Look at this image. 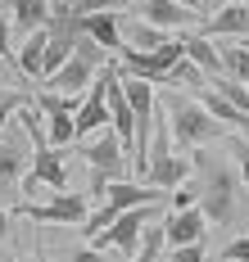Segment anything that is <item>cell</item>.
<instances>
[{
  "instance_id": "f35d334b",
  "label": "cell",
  "mask_w": 249,
  "mask_h": 262,
  "mask_svg": "<svg viewBox=\"0 0 249 262\" xmlns=\"http://www.w3.org/2000/svg\"><path fill=\"white\" fill-rule=\"evenodd\" d=\"M245 5H249V0H245Z\"/></svg>"
},
{
  "instance_id": "ffe728a7",
  "label": "cell",
  "mask_w": 249,
  "mask_h": 262,
  "mask_svg": "<svg viewBox=\"0 0 249 262\" xmlns=\"http://www.w3.org/2000/svg\"><path fill=\"white\" fill-rule=\"evenodd\" d=\"M127 36H132L127 46H136V50H159V46L168 41V32H163V27H154L150 18H145V23H132V32H127Z\"/></svg>"
},
{
  "instance_id": "7c38bea8",
  "label": "cell",
  "mask_w": 249,
  "mask_h": 262,
  "mask_svg": "<svg viewBox=\"0 0 249 262\" xmlns=\"http://www.w3.org/2000/svg\"><path fill=\"white\" fill-rule=\"evenodd\" d=\"M204 231H209V217H204V208H172L163 222V235L168 244L177 249V244H195V239H204Z\"/></svg>"
},
{
  "instance_id": "4dcf8cb0",
  "label": "cell",
  "mask_w": 249,
  "mask_h": 262,
  "mask_svg": "<svg viewBox=\"0 0 249 262\" xmlns=\"http://www.w3.org/2000/svg\"><path fill=\"white\" fill-rule=\"evenodd\" d=\"M177 5H186V9H199V5H204V0H177Z\"/></svg>"
},
{
  "instance_id": "44dd1931",
  "label": "cell",
  "mask_w": 249,
  "mask_h": 262,
  "mask_svg": "<svg viewBox=\"0 0 249 262\" xmlns=\"http://www.w3.org/2000/svg\"><path fill=\"white\" fill-rule=\"evenodd\" d=\"M222 68H226L236 81H245V86H249V50H245V46H226V50H222Z\"/></svg>"
},
{
  "instance_id": "7a4b0ae2",
  "label": "cell",
  "mask_w": 249,
  "mask_h": 262,
  "mask_svg": "<svg viewBox=\"0 0 249 262\" xmlns=\"http://www.w3.org/2000/svg\"><path fill=\"white\" fill-rule=\"evenodd\" d=\"M195 167L204 172V185H199V208H204V217H209L213 226H226V222L236 217V194H240L236 172H231L222 158H209V154L195 158Z\"/></svg>"
},
{
  "instance_id": "83f0119b",
  "label": "cell",
  "mask_w": 249,
  "mask_h": 262,
  "mask_svg": "<svg viewBox=\"0 0 249 262\" xmlns=\"http://www.w3.org/2000/svg\"><path fill=\"white\" fill-rule=\"evenodd\" d=\"M231 154H236V163H240V181L249 185V145L245 140H231Z\"/></svg>"
},
{
  "instance_id": "30bf717a",
  "label": "cell",
  "mask_w": 249,
  "mask_h": 262,
  "mask_svg": "<svg viewBox=\"0 0 249 262\" xmlns=\"http://www.w3.org/2000/svg\"><path fill=\"white\" fill-rule=\"evenodd\" d=\"M73 127H77V140H86V136H95L100 127H109V100H105V73H100V77L91 81V91L82 95V108H77Z\"/></svg>"
},
{
  "instance_id": "2e32d148",
  "label": "cell",
  "mask_w": 249,
  "mask_h": 262,
  "mask_svg": "<svg viewBox=\"0 0 249 262\" xmlns=\"http://www.w3.org/2000/svg\"><path fill=\"white\" fill-rule=\"evenodd\" d=\"M9 18H14L18 32L50 27V18H55V0H9Z\"/></svg>"
},
{
  "instance_id": "277c9868",
  "label": "cell",
  "mask_w": 249,
  "mask_h": 262,
  "mask_svg": "<svg viewBox=\"0 0 249 262\" xmlns=\"http://www.w3.org/2000/svg\"><path fill=\"white\" fill-rule=\"evenodd\" d=\"M122 73H132V77H145V81H163L168 86V73L186 59V46H181V36H168L159 50H136V46H122Z\"/></svg>"
},
{
  "instance_id": "e0dca14e",
  "label": "cell",
  "mask_w": 249,
  "mask_h": 262,
  "mask_svg": "<svg viewBox=\"0 0 249 262\" xmlns=\"http://www.w3.org/2000/svg\"><path fill=\"white\" fill-rule=\"evenodd\" d=\"M46 46H50V27H32L28 41L18 46V54H14L23 77H36V81H41V59H46Z\"/></svg>"
},
{
  "instance_id": "5b68a950",
  "label": "cell",
  "mask_w": 249,
  "mask_h": 262,
  "mask_svg": "<svg viewBox=\"0 0 249 262\" xmlns=\"http://www.w3.org/2000/svg\"><path fill=\"white\" fill-rule=\"evenodd\" d=\"M191 177V163L186 158H177L172 149V131L168 122L154 118V136H150V167H145V181L159 185V190H177V185Z\"/></svg>"
},
{
  "instance_id": "603a6c76",
  "label": "cell",
  "mask_w": 249,
  "mask_h": 262,
  "mask_svg": "<svg viewBox=\"0 0 249 262\" xmlns=\"http://www.w3.org/2000/svg\"><path fill=\"white\" fill-rule=\"evenodd\" d=\"M132 9V0H73L68 14H122Z\"/></svg>"
},
{
  "instance_id": "e575fe53",
  "label": "cell",
  "mask_w": 249,
  "mask_h": 262,
  "mask_svg": "<svg viewBox=\"0 0 249 262\" xmlns=\"http://www.w3.org/2000/svg\"><path fill=\"white\" fill-rule=\"evenodd\" d=\"M222 262H240V258H222Z\"/></svg>"
},
{
  "instance_id": "ac0fdd59",
  "label": "cell",
  "mask_w": 249,
  "mask_h": 262,
  "mask_svg": "<svg viewBox=\"0 0 249 262\" xmlns=\"http://www.w3.org/2000/svg\"><path fill=\"white\" fill-rule=\"evenodd\" d=\"M181 46H186V59H195V63L204 68V77L226 73V68H222V50L209 41V36H191V32H186V36H181Z\"/></svg>"
},
{
  "instance_id": "f546056e",
  "label": "cell",
  "mask_w": 249,
  "mask_h": 262,
  "mask_svg": "<svg viewBox=\"0 0 249 262\" xmlns=\"http://www.w3.org/2000/svg\"><path fill=\"white\" fill-rule=\"evenodd\" d=\"M9 217H14V212H5V208H0V244H9V226H14Z\"/></svg>"
},
{
  "instance_id": "4316f807",
  "label": "cell",
  "mask_w": 249,
  "mask_h": 262,
  "mask_svg": "<svg viewBox=\"0 0 249 262\" xmlns=\"http://www.w3.org/2000/svg\"><path fill=\"white\" fill-rule=\"evenodd\" d=\"M64 262H109V258H105V249H95V244H77V249H68Z\"/></svg>"
},
{
  "instance_id": "9a60e30c",
  "label": "cell",
  "mask_w": 249,
  "mask_h": 262,
  "mask_svg": "<svg viewBox=\"0 0 249 262\" xmlns=\"http://www.w3.org/2000/svg\"><path fill=\"white\" fill-rule=\"evenodd\" d=\"M249 32V5L245 0H226L209 18V36H245Z\"/></svg>"
},
{
  "instance_id": "5bb4252c",
  "label": "cell",
  "mask_w": 249,
  "mask_h": 262,
  "mask_svg": "<svg viewBox=\"0 0 249 262\" xmlns=\"http://www.w3.org/2000/svg\"><path fill=\"white\" fill-rule=\"evenodd\" d=\"M77 18V27H82L86 36H95L105 50H122L127 41H122V27H118V14H73Z\"/></svg>"
},
{
  "instance_id": "f1b7e54d",
  "label": "cell",
  "mask_w": 249,
  "mask_h": 262,
  "mask_svg": "<svg viewBox=\"0 0 249 262\" xmlns=\"http://www.w3.org/2000/svg\"><path fill=\"white\" fill-rule=\"evenodd\" d=\"M222 258H240V262H249V235H240V239H231L226 249H222Z\"/></svg>"
},
{
  "instance_id": "6da1fadb",
  "label": "cell",
  "mask_w": 249,
  "mask_h": 262,
  "mask_svg": "<svg viewBox=\"0 0 249 262\" xmlns=\"http://www.w3.org/2000/svg\"><path fill=\"white\" fill-rule=\"evenodd\" d=\"M82 154H86V163H91V194H95V199H105V185L109 181H122V177L132 172V154H127V145L118 140L113 127H100L95 136H86Z\"/></svg>"
},
{
  "instance_id": "484cf974",
  "label": "cell",
  "mask_w": 249,
  "mask_h": 262,
  "mask_svg": "<svg viewBox=\"0 0 249 262\" xmlns=\"http://www.w3.org/2000/svg\"><path fill=\"white\" fill-rule=\"evenodd\" d=\"M0 59H14V18H9V9H0Z\"/></svg>"
},
{
  "instance_id": "8fae6325",
  "label": "cell",
  "mask_w": 249,
  "mask_h": 262,
  "mask_svg": "<svg viewBox=\"0 0 249 262\" xmlns=\"http://www.w3.org/2000/svg\"><path fill=\"white\" fill-rule=\"evenodd\" d=\"M95 77H100V68H95L91 59H82V54H73L55 77H46V91H59V95H86Z\"/></svg>"
},
{
  "instance_id": "d6a6232c",
  "label": "cell",
  "mask_w": 249,
  "mask_h": 262,
  "mask_svg": "<svg viewBox=\"0 0 249 262\" xmlns=\"http://www.w3.org/2000/svg\"><path fill=\"white\" fill-rule=\"evenodd\" d=\"M240 46H245V50H249V32H245V36H240Z\"/></svg>"
},
{
  "instance_id": "7402d4cb",
  "label": "cell",
  "mask_w": 249,
  "mask_h": 262,
  "mask_svg": "<svg viewBox=\"0 0 249 262\" xmlns=\"http://www.w3.org/2000/svg\"><path fill=\"white\" fill-rule=\"evenodd\" d=\"M204 81L209 77H204V68H199L195 59H181V63L168 73V86H204Z\"/></svg>"
},
{
  "instance_id": "52a82bcc",
  "label": "cell",
  "mask_w": 249,
  "mask_h": 262,
  "mask_svg": "<svg viewBox=\"0 0 249 262\" xmlns=\"http://www.w3.org/2000/svg\"><path fill=\"white\" fill-rule=\"evenodd\" d=\"M91 204H86V194H73V190H55V199L50 204H18L14 217H28V222H46V226H82Z\"/></svg>"
},
{
  "instance_id": "4fadbf2b",
  "label": "cell",
  "mask_w": 249,
  "mask_h": 262,
  "mask_svg": "<svg viewBox=\"0 0 249 262\" xmlns=\"http://www.w3.org/2000/svg\"><path fill=\"white\" fill-rule=\"evenodd\" d=\"M136 14L168 32V27H186V23H195V14H199V9H186V5H177V0H140Z\"/></svg>"
},
{
  "instance_id": "ba28073f",
  "label": "cell",
  "mask_w": 249,
  "mask_h": 262,
  "mask_svg": "<svg viewBox=\"0 0 249 262\" xmlns=\"http://www.w3.org/2000/svg\"><path fill=\"white\" fill-rule=\"evenodd\" d=\"M105 100H109V127L118 131V140L127 145V154L136 149V108L122 91V73L118 68H105Z\"/></svg>"
},
{
  "instance_id": "8d00e7d4",
  "label": "cell",
  "mask_w": 249,
  "mask_h": 262,
  "mask_svg": "<svg viewBox=\"0 0 249 262\" xmlns=\"http://www.w3.org/2000/svg\"><path fill=\"white\" fill-rule=\"evenodd\" d=\"M59 5H64V0H55V9H59Z\"/></svg>"
},
{
  "instance_id": "d4e9b609",
  "label": "cell",
  "mask_w": 249,
  "mask_h": 262,
  "mask_svg": "<svg viewBox=\"0 0 249 262\" xmlns=\"http://www.w3.org/2000/svg\"><path fill=\"white\" fill-rule=\"evenodd\" d=\"M209 253H204V239H195V244H177L172 253H168V262H204Z\"/></svg>"
},
{
  "instance_id": "8992f818",
  "label": "cell",
  "mask_w": 249,
  "mask_h": 262,
  "mask_svg": "<svg viewBox=\"0 0 249 262\" xmlns=\"http://www.w3.org/2000/svg\"><path fill=\"white\" fill-rule=\"evenodd\" d=\"M28 167H32L28 127H5V131H0V204H9V199L18 194Z\"/></svg>"
},
{
  "instance_id": "cb8c5ba5",
  "label": "cell",
  "mask_w": 249,
  "mask_h": 262,
  "mask_svg": "<svg viewBox=\"0 0 249 262\" xmlns=\"http://www.w3.org/2000/svg\"><path fill=\"white\" fill-rule=\"evenodd\" d=\"M36 95H23V91H0V131L9 127V118L18 113V108H28Z\"/></svg>"
},
{
  "instance_id": "d590c367",
  "label": "cell",
  "mask_w": 249,
  "mask_h": 262,
  "mask_svg": "<svg viewBox=\"0 0 249 262\" xmlns=\"http://www.w3.org/2000/svg\"><path fill=\"white\" fill-rule=\"evenodd\" d=\"M136 5H140V0H132V9H136Z\"/></svg>"
},
{
  "instance_id": "9c48e42d",
  "label": "cell",
  "mask_w": 249,
  "mask_h": 262,
  "mask_svg": "<svg viewBox=\"0 0 249 262\" xmlns=\"http://www.w3.org/2000/svg\"><path fill=\"white\" fill-rule=\"evenodd\" d=\"M100 204H113L118 212H127V208H140V204H172V190H159V185H140V181H109L105 185V199Z\"/></svg>"
},
{
  "instance_id": "836d02e7",
  "label": "cell",
  "mask_w": 249,
  "mask_h": 262,
  "mask_svg": "<svg viewBox=\"0 0 249 262\" xmlns=\"http://www.w3.org/2000/svg\"><path fill=\"white\" fill-rule=\"evenodd\" d=\"M68 5H73V0H64V5H59V9H68Z\"/></svg>"
},
{
  "instance_id": "74e56055",
  "label": "cell",
  "mask_w": 249,
  "mask_h": 262,
  "mask_svg": "<svg viewBox=\"0 0 249 262\" xmlns=\"http://www.w3.org/2000/svg\"><path fill=\"white\" fill-rule=\"evenodd\" d=\"M204 262H209V258H204Z\"/></svg>"
},
{
  "instance_id": "1f68e13d",
  "label": "cell",
  "mask_w": 249,
  "mask_h": 262,
  "mask_svg": "<svg viewBox=\"0 0 249 262\" xmlns=\"http://www.w3.org/2000/svg\"><path fill=\"white\" fill-rule=\"evenodd\" d=\"M23 262H46V258H41V253H28V258H23Z\"/></svg>"
},
{
  "instance_id": "3957f363",
  "label": "cell",
  "mask_w": 249,
  "mask_h": 262,
  "mask_svg": "<svg viewBox=\"0 0 249 262\" xmlns=\"http://www.w3.org/2000/svg\"><path fill=\"white\" fill-rule=\"evenodd\" d=\"M168 131H172L177 145L199 149V145H209V140H218V136H222V122L199 104V100L177 95V86H172V95H168Z\"/></svg>"
},
{
  "instance_id": "d6986e66",
  "label": "cell",
  "mask_w": 249,
  "mask_h": 262,
  "mask_svg": "<svg viewBox=\"0 0 249 262\" xmlns=\"http://www.w3.org/2000/svg\"><path fill=\"white\" fill-rule=\"evenodd\" d=\"M163 249H168L163 226H145V235H140V253H136V258H127V262H159V258H163Z\"/></svg>"
}]
</instances>
